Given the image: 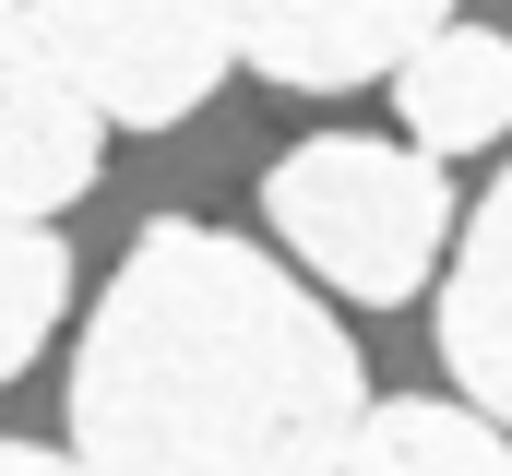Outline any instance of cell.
Returning <instances> with one entry per match:
<instances>
[{
    "mask_svg": "<svg viewBox=\"0 0 512 476\" xmlns=\"http://www.w3.org/2000/svg\"><path fill=\"white\" fill-rule=\"evenodd\" d=\"M370 369L346 322L251 238L155 215L72 346L84 476H346Z\"/></svg>",
    "mask_w": 512,
    "mask_h": 476,
    "instance_id": "cell-1",
    "label": "cell"
},
{
    "mask_svg": "<svg viewBox=\"0 0 512 476\" xmlns=\"http://www.w3.org/2000/svg\"><path fill=\"white\" fill-rule=\"evenodd\" d=\"M262 215L334 298L393 310L453 250V179L417 143H382V131H310L262 167Z\"/></svg>",
    "mask_w": 512,
    "mask_h": 476,
    "instance_id": "cell-2",
    "label": "cell"
},
{
    "mask_svg": "<svg viewBox=\"0 0 512 476\" xmlns=\"http://www.w3.org/2000/svg\"><path fill=\"white\" fill-rule=\"evenodd\" d=\"M36 36L72 72V96L96 119H120V131H179L239 72L227 12H36Z\"/></svg>",
    "mask_w": 512,
    "mask_h": 476,
    "instance_id": "cell-3",
    "label": "cell"
},
{
    "mask_svg": "<svg viewBox=\"0 0 512 476\" xmlns=\"http://www.w3.org/2000/svg\"><path fill=\"white\" fill-rule=\"evenodd\" d=\"M96 143H108V119L72 96L36 12H0V227H48L60 203H84Z\"/></svg>",
    "mask_w": 512,
    "mask_h": 476,
    "instance_id": "cell-4",
    "label": "cell"
},
{
    "mask_svg": "<svg viewBox=\"0 0 512 476\" xmlns=\"http://www.w3.org/2000/svg\"><path fill=\"white\" fill-rule=\"evenodd\" d=\"M453 12L429 0H393V12H227L239 36V72L286 84V96H358V84H393Z\"/></svg>",
    "mask_w": 512,
    "mask_h": 476,
    "instance_id": "cell-5",
    "label": "cell"
},
{
    "mask_svg": "<svg viewBox=\"0 0 512 476\" xmlns=\"http://www.w3.org/2000/svg\"><path fill=\"white\" fill-rule=\"evenodd\" d=\"M441 369L465 381V405L512 429V167L489 203L453 227V274H441Z\"/></svg>",
    "mask_w": 512,
    "mask_h": 476,
    "instance_id": "cell-6",
    "label": "cell"
},
{
    "mask_svg": "<svg viewBox=\"0 0 512 476\" xmlns=\"http://www.w3.org/2000/svg\"><path fill=\"white\" fill-rule=\"evenodd\" d=\"M393 108H405V143L441 167V155H477L512 131V36L501 24H441L405 72H393Z\"/></svg>",
    "mask_w": 512,
    "mask_h": 476,
    "instance_id": "cell-7",
    "label": "cell"
},
{
    "mask_svg": "<svg viewBox=\"0 0 512 476\" xmlns=\"http://www.w3.org/2000/svg\"><path fill=\"white\" fill-rule=\"evenodd\" d=\"M346 476H512V429H489L477 405H429V393H393L370 405Z\"/></svg>",
    "mask_w": 512,
    "mask_h": 476,
    "instance_id": "cell-8",
    "label": "cell"
},
{
    "mask_svg": "<svg viewBox=\"0 0 512 476\" xmlns=\"http://www.w3.org/2000/svg\"><path fill=\"white\" fill-rule=\"evenodd\" d=\"M60 310H72V250H60V227H0V381L60 334Z\"/></svg>",
    "mask_w": 512,
    "mask_h": 476,
    "instance_id": "cell-9",
    "label": "cell"
},
{
    "mask_svg": "<svg viewBox=\"0 0 512 476\" xmlns=\"http://www.w3.org/2000/svg\"><path fill=\"white\" fill-rule=\"evenodd\" d=\"M0 476H84L72 453H36V441H0Z\"/></svg>",
    "mask_w": 512,
    "mask_h": 476,
    "instance_id": "cell-10",
    "label": "cell"
}]
</instances>
